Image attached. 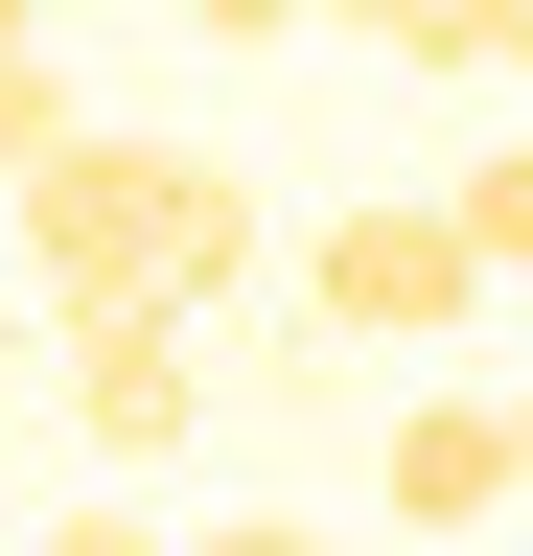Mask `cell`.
Masks as SVG:
<instances>
[{
  "instance_id": "cell-11",
  "label": "cell",
  "mask_w": 533,
  "mask_h": 556,
  "mask_svg": "<svg viewBox=\"0 0 533 556\" xmlns=\"http://www.w3.org/2000/svg\"><path fill=\"white\" fill-rule=\"evenodd\" d=\"M510 486H533V371H510Z\"/></svg>"
},
{
  "instance_id": "cell-10",
  "label": "cell",
  "mask_w": 533,
  "mask_h": 556,
  "mask_svg": "<svg viewBox=\"0 0 533 556\" xmlns=\"http://www.w3.org/2000/svg\"><path fill=\"white\" fill-rule=\"evenodd\" d=\"M163 556H302V533H279V510H255V533H163Z\"/></svg>"
},
{
  "instance_id": "cell-2",
  "label": "cell",
  "mask_w": 533,
  "mask_h": 556,
  "mask_svg": "<svg viewBox=\"0 0 533 556\" xmlns=\"http://www.w3.org/2000/svg\"><path fill=\"white\" fill-rule=\"evenodd\" d=\"M464 302H487L464 208H325L302 232V325L325 348H464Z\"/></svg>"
},
{
  "instance_id": "cell-9",
  "label": "cell",
  "mask_w": 533,
  "mask_h": 556,
  "mask_svg": "<svg viewBox=\"0 0 533 556\" xmlns=\"http://www.w3.org/2000/svg\"><path fill=\"white\" fill-rule=\"evenodd\" d=\"M210 47H279V24H348V0H186Z\"/></svg>"
},
{
  "instance_id": "cell-5",
  "label": "cell",
  "mask_w": 533,
  "mask_h": 556,
  "mask_svg": "<svg viewBox=\"0 0 533 556\" xmlns=\"http://www.w3.org/2000/svg\"><path fill=\"white\" fill-rule=\"evenodd\" d=\"M232 302H255V163L186 139L163 163V325H232Z\"/></svg>"
},
{
  "instance_id": "cell-4",
  "label": "cell",
  "mask_w": 533,
  "mask_h": 556,
  "mask_svg": "<svg viewBox=\"0 0 533 556\" xmlns=\"http://www.w3.org/2000/svg\"><path fill=\"white\" fill-rule=\"evenodd\" d=\"M371 510L394 533H464V510H510V394H418L371 441Z\"/></svg>"
},
{
  "instance_id": "cell-12",
  "label": "cell",
  "mask_w": 533,
  "mask_h": 556,
  "mask_svg": "<svg viewBox=\"0 0 533 556\" xmlns=\"http://www.w3.org/2000/svg\"><path fill=\"white\" fill-rule=\"evenodd\" d=\"M0 47H47V0H0Z\"/></svg>"
},
{
  "instance_id": "cell-7",
  "label": "cell",
  "mask_w": 533,
  "mask_h": 556,
  "mask_svg": "<svg viewBox=\"0 0 533 556\" xmlns=\"http://www.w3.org/2000/svg\"><path fill=\"white\" fill-rule=\"evenodd\" d=\"M47 139H71V93H47V47H0V186H24Z\"/></svg>"
},
{
  "instance_id": "cell-8",
  "label": "cell",
  "mask_w": 533,
  "mask_h": 556,
  "mask_svg": "<svg viewBox=\"0 0 533 556\" xmlns=\"http://www.w3.org/2000/svg\"><path fill=\"white\" fill-rule=\"evenodd\" d=\"M464 255H487V278H533V163H487V186H464Z\"/></svg>"
},
{
  "instance_id": "cell-3",
  "label": "cell",
  "mask_w": 533,
  "mask_h": 556,
  "mask_svg": "<svg viewBox=\"0 0 533 556\" xmlns=\"http://www.w3.org/2000/svg\"><path fill=\"white\" fill-rule=\"evenodd\" d=\"M71 417H93L116 464H163L186 417H210V371H186V325H163V302H71Z\"/></svg>"
},
{
  "instance_id": "cell-6",
  "label": "cell",
  "mask_w": 533,
  "mask_h": 556,
  "mask_svg": "<svg viewBox=\"0 0 533 556\" xmlns=\"http://www.w3.org/2000/svg\"><path fill=\"white\" fill-rule=\"evenodd\" d=\"M394 70H533V0H348Z\"/></svg>"
},
{
  "instance_id": "cell-1",
  "label": "cell",
  "mask_w": 533,
  "mask_h": 556,
  "mask_svg": "<svg viewBox=\"0 0 533 556\" xmlns=\"http://www.w3.org/2000/svg\"><path fill=\"white\" fill-rule=\"evenodd\" d=\"M163 163H186V139H47V163H24V255H47V325H71V302H163Z\"/></svg>"
}]
</instances>
